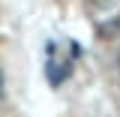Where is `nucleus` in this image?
Returning a JSON list of instances; mask_svg holds the SVG:
<instances>
[{
	"label": "nucleus",
	"instance_id": "f03ea898",
	"mask_svg": "<svg viewBox=\"0 0 120 117\" xmlns=\"http://www.w3.org/2000/svg\"><path fill=\"white\" fill-rule=\"evenodd\" d=\"M0 93H3V75H0Z\"/></svg>",
	"mask_w": 120,
	"mask_h": 117
},
{
	"label": "nucleus",
	"instance_id": "f257e3e1",
	"mask_svg": "<svg viewBox=\"0 0 120 117\" xmlns=\"http://www.w3.org/2000/svg\"><path fill=\"white\" fill-rule=\"evenodd\" d=\"M117 33H120V18L111 21V24H102V27H99V36H102V39H111V36H117Z\"/></svg>",
	"mask_w": 120,
	"mask_h": 117
}]
</instances>
